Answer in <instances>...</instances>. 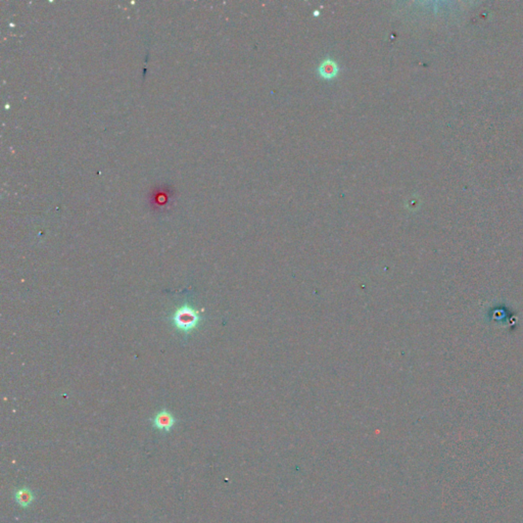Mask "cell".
Here are the masks:
<instances>
[{
    "label": "cell",
    "instance_id": "1",
    "mask_svg": "<svg viewBox=\"0 0 523 523\" xmlns=\"http://www.w3.org/2000/svg\"><path fill=\"white\" fill-rule=\"evenodd\" d=\"M203 317L199 312L188 305H184L176 310L172 317L174 326L185 334H189L200 325Z\"/></svg>",
    "mask_w": 523,
    "mask_h": 523
},
{
    "label": "cell",
    "instance_id": "2",
    "mask_svg": "<svg viewBox=\"0 0 523 523\" xmlns=\"http://www.w3.org/2000/svg\"><path fill=\"white\" fill-rule=\"evenodd\" d=\"M150 421L155 429L167 433L174 428L177 422L175 416L166 409L159 411Z\"/></svg>",
    "mask_w": 523,
    "mask_h": 523
},
{
    "label": "cell",
    "instance_id": "3",
    "mask_svg": "<svg viewBox=\"0 0 523 523\" xmlns=\"http://www.w3.org/2000/svg\"><path fill=\"white\" fill-rule=\"evenodd\" d=\"M15 502L23 509H28L36 500L35 493L28 486H23L14 491Z\"/></svg>",
    "mask_w": 523,
    "mask_h": 523
},
{
    "label": "cell",
    "instance_id": "4",
    "mask_svg": "<svg viewBox=\"0 0 523 523\" xmlns=\"http://www.w3.org/2000/svg\"><path fill=\"white\" fill-rule=\"evenodd\" d=\"M338 67L335 61L328 58L324 60L321 66L319 67V73L320 75L325 79H331L337 75Z\"/></svg>",
    "mask_w": 523,
    "mask_h": 523
}]
</instances>
